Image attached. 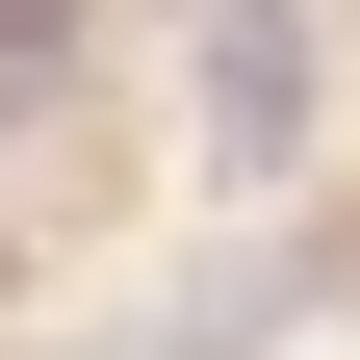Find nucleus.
Returning <instances> with one entry per match:
<instances>
[{
  "label": "nucleus",
  "mask_w": 360,
  "mask_h": 360,
  "mask_svg": "<svg viewBox=\"0 0 360 360\" xmlns=\"http://www.w3.org/2000/svg\"><path fill=\"white\" fill-rule=\"evenodd\" d=\"M77 52V0H0V103H26V77H52Z\"/></svg>",
  "instance_id": "nucleus-2"
},
{
  "label": "nucleus",
  "mask_w": 360,
  "mask_h": 360,
  "mask_svg": "<svg viewBox=\"0 0 360 360\" xmlns=\"http://www.w3.org/2000/svg\"><path fill=\"white\" fill-rule=\"evenodd\" d=\"M206 155H309V0H206Z\"/></svg>",
  "instance_id": "nucleus-1"
}]
</instances>
